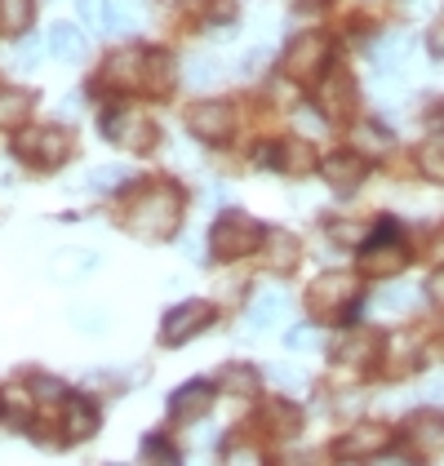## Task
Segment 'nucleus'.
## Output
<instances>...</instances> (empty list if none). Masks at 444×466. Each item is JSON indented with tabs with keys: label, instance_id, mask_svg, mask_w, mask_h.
Returning <instances> with one entry per match:
<instances>
[{
	"label": "nucleus",
	"instance_id": "1",
	"mask_svg": "<svg viewBox=\"0 0 444 466\" xmlns=\"http://www.w3.org/2000/svg\"><path fill=\"white\" fill-rule=\"evenodd\" d=\"M183 222V191L174 182H156L143 196H134V205L125 209V227L143 240H165L174 236Z\"/></svg>",
	"mask_w": 444,
	"mask_h": 466
},
{
	"label": "nucleus",
	"instance_id": "2",
	"mask_svg": "<svg viewBox=\"0 0 444 466\" xmlns=\"http://www.w3.org/2000/svg\"><path fill=\"white\" fill-rule=\"evenodd\" d=\"M9 147L32 169H58L63 160H72V134L63 125H27L9 138Z\"/></svg>",
	"mask_w": 444,
	"mask_h": 466
},
{
	"label": "nucleus",
	"instance_id": "3",
	"mask_svg": "<svg viewBox=\"0 0 444 466\" xmlns=\"http://www.w3.org/2000/svg\"><path fill=\"white\" fill-rule=\"evenodd\" d=\"M262 240H267V231L249 214H240V209H227L214 222V231H209V245H214V253H218L222 262L249 258L254 249H262Z\"/></svg>",
	"mask_w": 444,
	"mask_h": 466
},
{
	"label": "nucleus",
	"instance_id": "4",
	"mask_svg": "<svg viewBox=\"0 0 444 466\" xmlns=\"http://www.w3.org/2000/svg\"><path fill=\"white\" fill-rule=\"evenodd\" d=\"M103 138L116 143L120 151H151L156 125H151L147 111H138V107H111L103 116Z\"/></svg>",
	"mask_w": 444,
	"mask_h": 466
},
{
	"label": "nucleus",
	"instance_id": "5",
	"mask_svg": "<svg viewBox=\"0 0 444 466\" xmlns=\"http://www.w3.org/2000/svg\"><path fill=\"white\" fill-rule=\"evenodd\" d=\"M356 298H360V276H351V271H325L307 289V307L316 316H342Z\"/></svg>",
	"mask_w": 444,
	"mask_h": 466
},
{
	"label": "nucleus",
	"instance_id": "6",
	"mask_svg": "<svg viewBox=\"0 0 444 466\" xmlns=\"http://www.w3.org/2000/svg\"><path fill=\"white\" fill-rule=\"evenodd\" d=\"M214 320H218V307H214V302H205V298L183 302V307H174V311L165 316V324H160V342H165V347H183L191 338H200Z\"/></svg>",
	"mask_w": 444,
	"mask_h": 466
},
{
	"label": "nucleus",
	"instance_id": "7",
	"mask_svg": "<svg viewBox=\"0 0 444 466\" xmlns=\"http://www.w3.org/2000/svg\"><path fill=\"white\" fill-rule=\"evenodd\" d=\"M325 63H329V36H320V32H302L285 54V72L294 80H316L325 72Z\"/></svg>",
	"mask_w": 444,
	"mask_h": 466
},
{
	"label": "nucleus",
	"instance_id": "8",
	"mask_svg": "<svg viewBox=\"0 0 444 466\" xmlns=\"http://www.w3.org/2000/svg\"><path fill=\"white\" fill-rule=\"evenodd\" d=\"M316 103L329 120H347L356 111V80L347 72H329L320 76V89H316Z\"/></svg>",
	"mask_w": 444,
	"mask_h": 466
},
{
	"label": "nucleus",
	"instance_id": "9",
	"mask_svg": "<svg viewBox=\"0 0 444 466\" xmlns=\"http://www.w3.org/2000/svg\"><path fill=\"white\" fill-rule=\"evenodd\" d=\"M187 129L205 143H222L231 134V107L227 103H191L187 107Z\"/></svg>",
	"mask_w": 444,
	"mask_h": 466
},
{
	"label": "nucleus",
	"instance_id": "10",
	"mask_svg": "<svg viewBox=\"0 0 444 466\" xmlns=\"http://www.w3.org/2000/svg\"><path fill=\"white\" fill-rule=\"evenodd\" d=\"M103 427V418H98V404L94 400H85V395H67L63 400V440H89V435H98Z\"/></svg>",
	"mask_w": 444,
	"mask_h": 466
},
{
	"label": "nucleus",
	"instance_id": "11",
	"mask_svg": "<svg viewBox=\"0 0 444 466\" xmlns=\"http://www.w3.org/2000/svg\"><path fill=\"white\" fill-rule=\"evenodd\" d=\"M320 169H325V182L333 191H356L365 182V174H369V160L356 156V151H333V156H325Z\"/></svg>",
	"mask_w": 444,
	"mask_h": 466
},
{
	"label": "nucleus",
	"instance_id": "12",
	"mask_svg": "<svg viewBox=\"0 0 444 466\" xmlns=\"http://www.w3.org/2000/svg\"><path fill=\"white\" fill-rule=\"evenodd\" d=\"M209 404H214V387H209V382H187V387H178V391L169 395V413H174L178 422L205 418Z\"/></svg>",
	"mask_w": 444,
	"mask_h": 466
},
{
	"label": "nucleus",
	"instance_id": "13",
	"mask_svg": "<svg viewBox=\"0 0 444 466\" xmlns=\"http://www.w3.org/2000/svg\"><path fill=\"white\" fill-rule=\"evenodd\" d=\"M94 267H98V253L94 249H58L49 258V280L72 285L80 276H94Z\"/></svg>",
	"mask_w": 444,
	"mask_h": 466
},
{
	"label": "nucleus",
	"instance_id": "14",
	"mask_svg": "<svg viewBox=\"0 0 444 466\" xmlns=\"http://www.w3.org/2000/svg\"><path fill=\"white\" fill-rule=\"evenodd\" d=\"M405 440L422 453V458L444 453V418H436V413H418V418L405 427Z\"/></svg>",
	"mask_w": 444,
	"mask_h": 466
},
{
	"label": "nucleus",
	"instance_id": "15",
	"mask_svg": "<svg viewBox=\"0 0 444 466\" xmlns=\"http://www.w3.org/2000/svg\"><path fill=\"white\" fill-rule=\"evenodd\" d=\"M49 54L63 58V63H85L89 58V40L76 23H54L49 27Z\"/></svg>",
	"mask_w": 444,
	"mask_h": 466
},
{
	"label": "nucleus",
	"instance_id": "16",
	"mask_svg": "<svg viewBox=\"0 0 444 466\" xmlns=\"http://www.w3.org/2000/svg\"><path fill=\"white\" fill-rule=\"evenodd\" d=\"M382 351V338L378 333H351V338H342L338 347H333V360L338 364H351V369H369L373 360Z\"/></svg>",
	"mask_w": 444,
	"mask_h": 466
},
{
	"label": "nucleus",
	"instance_id": "17",
	"mask_svg": "<svg viewBox=\"0 0 444 466\" xmlns=\"http://www.w3.org/2000/svg\"><path fill=\"white\" fill-rule=\"evenodd\" d=\"M174 85H178V63H174L165 49L143 54V89H151V94H169Z\"/></svg>",
	"mask_w": 444,
	"mask_h": 466
},
{
	"label": "nucleus",
	"instance_id": "18",
	"mask_svg": "<svg viewBox=\"0 0 444 466\" xmlns=\"http://www.w3.org/2000/svg\"><path fill=\"white\" fill-rule=\"evenodd\" d=\"M360 267L369 276H396L405 267V245L400 240H378V245H369V249L360 253Z\"/></svg>",
	"mask_w": 444,
	"mask_h": 466
},
{
	"label": "nucleus",
	"instance_id": "19",
	"mask_svg": "<svg viewBox=\"0 0 444 466\" xmlns=\"http://www.w3.org/2000/svg\"><path fill=\"white\" fill-rule=\"evenodd\" d=\"M285 311H289V298H285L280 289H258V293L249 298V324H254V329L280 324L285 320Z\"/></svg>",
	"mask_w": 444,
	"mask_h": 466
},
{
	"label": "nucleus",
	"instance_id": "20",
	"mask_svg": "<svg viewBox=\"0 0 444 466\" xmlns=\"http://www.w3.org/2000/svg\"><path fill=\"white\" fill-rule=\"evenodd\" d=\"M298 240L289 231H267V240H262V262L271 267V271H294L298 262Z\"/></svg>",
	"mask_w": 444,
	"mask_h": 466
},
{
	"label": "nucleus",
	"instance_id": "21",
	"mask_svg": "<svg viewBox=\"0 0 444 466\" xmlns=\"http://www.w3.org/2000/svg\"><path fill=\"white\" fill-rule=\"evenodd\" d=\"M258 422L271 431V435H280V440H285V435H294V431L302 427V413H298L294 404H285V400H271V404H262Z\"/></svg>",
	"mask_w": 444,
	"mask_h": 466
},
{
	"label": "nucleus",
	"instance_id": "22",
	"mask_svg": "<svg viewBox=\"0 0 444 466\" xmlns=\"http://www.w3.org/2000/svg\"><path fill=\"white\" fill-rule=\"evenodd\" d=\"M405 58H409V36L405 32H391L387 40L373 45V67H378V72H400Z\"/></svg>",
	"mask_w": 444,
	"mask_h": 466
},
{
	"label": "nucleus",
	"instance_id": "23",
	"mask_svg": "<svg viewBox=\"0 0 444 466\" xmlns=\"http://www.w3.org/2000/svg\"><path fill=\"white\" fill-rule=\"evenodd\" d=\"M276 165L285 169V174H294V178H302V174H311V165H316V151H311V143H302V138H289V143L276 147Z\"/></svg>",
	"mask_w": 444,
	"mask_h": 466
},
{
	"label": "nucleus",
	"instance_id": "24",
	"mask_svg": "<svg viewBox=\"0 0 444 466\" xmlns=\"http://www.w3.org/2000/svg\"><path fill=\"white\" fill-rule=\"evenodd\" d=\"M143 27V9L134 0H107V27L103 32H116V36H129Z\"/></svg>",
	"mask_w": 444,
	"mask_h": 466
},
{
	"label": "nucleus",
	"instance_id": "25",
	"mask_svg": "<svg viewBox=\"0 0 444 466\" xmlns=\"http://www.w3.org/2000/svg\"><path fill=\"white\" fill-rule=\"evenodd\" d=\"M218 387L231 395H254L258 391V369H249V364H222Z\"/></svg>",
	"mask_w": 444,
	"mask_h": 466
},
{
	"label": "nucleus",
	"instance_id": "26",
	"mask_svg": "<svg viewBox=\"0 0 444 466\" xmlns=\"http://www.w3.org/2000/svg\"><path fill=\"white\" fill-rule=\"evenodd\" d=\"M32 27V0H0V36H23Z\"/></svg>",
	"mask_w": 444,
	"mask_h": 466
},
{
	"label": "nucleus",
	"instance_id": "27",
	"mask_svg": "<svg viewBox=\"0 0 444 466\" xmlns=\"http://www.w3.org/2000/svg\"><path fill=\"white\" fill-rule=\"evenodd\" d=\"M138 453H143V466H183V453H178V444H169L165 435H143Z\"/></svg>",
	"mask_w": 444,
	"mask_h": 466
},
{
	"label": "nucleus",
	"instance_id": "28",
	"mask_svg": "<svg viewBox=\"0 0 444 466\" xmlns=\"http://www.w3.org/2000/svg\"><path fill=\"white\" fill-rule=\"evenodd\" d=\"M391 440V431L387 427H378V422H369V427H360V431H351L342 444H347V453H356V458H365V453H378L382 444Z\"/></svg>",
	"mask_w": 444,
	"mask_h": 466
},
{
	"label": "nucleus",
	"instance_id": "29",
	"mask_svg": "<svg viewBox=\"0 0 444 466\" xmlns=\"http://www.w3.org/2000/svg\"><path fill=\"white\" fill-rule=\"evenodd\" d=\"M32 94L27 89H14V94H0V125L9 129V125H23L27 120V111H32Z\"/></svg>",
	"mask_w": 444,
	"mask_h": 466
},
{
	"label": "nucleus",
	"instance_id": "30",
	"mask_svg": "<svg viewBox=\"0 0 444 466\" xmlns=\"http://www.w3.org/2000/svg\"><path fill=\"white\" fill-rule=\"evenodd\" d=\"M107 76L116 85H143V54H116L107 63Z\"/></svg>",
	"mask_w": 444,
	"mask_h": 466
},
{
	"label": "nucleus",
	"instance_id": "31",
	"mask_svg": "<svg viewBox=\"0 0 444 466\" xmlns=\"http://www.w3.org/2000/svg\"><path fill=\"white\" fill-rule=\"evenodd\" d=\"M418 169L431 182H444V138H431V143L418 147Z\"/></svg>",
	"mask_w": 444,
	"mask_h": 466
},
{
	"label": "nucleus",
	"instance_id": "32",
	"mask_svg": "<svg viewBox=\"0 0 444 466\" xmlns=\"http://www.w3.org/2000/svg\"><path fill=\"white\" fill-rule=\"evenodd\" d=\"M218 76L222 72H218V63H214V58H205V54L187 58V85H196V89H209Z\"/></svg>",
	"mask_w": 444,
	"mask_h": 466
},
{
	"label": "nucleus",
	"instance_id": "33",
	"mask_svg": "<svg viewBox=\"0 0 444 466\" xmlns=\"http://www.w3.org/2000/svg\"><path fill=\"white\" fill-rule=\"evenodd\" d=\"M27 418H32V400L23 387H14V391L5 395V422L9 427H27Z\"/></svg>",
	"mask_w": 444,
	"mask_h": 466
},
{
	"label": "nucleus",
	"instance_id": "34",
	"mask_svg": "<svg viewBox=\"0 0 444 466\" xmlns=\"http://www.w3.org/2000/svg\"><path fill=\"white\" fill-rule=\"evenodd\" d=\"M120 182H129V169H125V165H103V169H89L85 187H94V191H116Z\"/></svg>",
	"mask_w": 444,
	"mask_h": 466
},
{
	"label": "nucleus",
	"instance_id": "35",
	"mask_svg": "<svg viewBox=\"0 0 444 466\" xmlns=\"http://www.w3.org/2000/svg\"><path fill=\"white\" fill-rule=\"evenodd\" d=\"M413 298H418V293H413L409 285H391V289H382L373 302H378L382 311H409V307H413Z\"/></svg>",
	"mask_w": 444,
	"mask_h": 466
},
{
	"label": "nucleus",
	"instance_id": "36",
	"mask_svg": "<svg viewBox=\"0 0 444 466\" xmlns=\"http://www.w3.org/2000/svg\"><path fill=\"white\" fill-rule=\"evenodd\" d=\"M267 378H271L276 387H285V391H302V387H307L302 369H289V364H267Z\"/></svg>",
	"mask_w": 444,
	"mask_h": 466
},
{
	"label": "nucleus",
	"instance_id": "37",
	"mask_svg": "<svg viewBox=\"0 0 444 466\" xmlns=\"http://www.w3.org/2000/svg\"><path fill=\"white\" fill-rule=\"evenodd\" d=\"M76 18L85 27H107V0H76Z\"/></svg>",
	"mask_w": 444,
	"mask_h": 466
},
{
	"label": "nucleus",
	"instance_id": "38",
	"mask_svg": "<svg viewBox=\"0 0 444 466\" xmlns=\"http://www.w3.org/2000/svg\"><path fill=\"white\" fill-rule=\"evenodd\" d=\"M285 347H289V351H316V347H320V333H316L311 324H298V329L285 333Z\"/></svg>",
	"mask_w": 444,
	"mask_h": 466
},
{
	"label": "nucleus",
	"instance_id": "39",
	"mask_svg": "<svg viewBox=\"0 0 444 466\" xmlns=\"http://www.w3.org/2000/svg\"><path fill=\"white\" fill-rule=\"evenodd\" d=\"M222 466H262V458H258V449H254V444H227Z\"/></svg>",
	"mask_w": 444,
	"mask_h": 466
},
{
	"label": "nucleus",
	"instance_id": "40",
	"mask_svg": "<svg viewBox=\"0 0 444 466\" xmlns=\"http://www.w3.org/2000/svg\"><path fill=\"white\" fill-rule=\"evenodd\" d=\"M329 231L338 245H360V240H365V227H360V222H333Z\"/></svg>",
	"mask_w": 444,
	"mask_h": 466
},
{
	"label": "nucleus",
	"instance_id": "41",
	"mask_svg": "<svg viewBox=\"0 0 444 466\" xmlns=\"http://www.w3.org/2000/svg\"><path fill=\"white\" fill-rule=\"evenodd\" d=\"M427 293H431V302H440V307H444V267L431 276V280H427Z\"/></svg>",
	"mask_w": 444,
	"mask_h": 466
},
{
	"label": "nucleus",
	"instance_id": "42",
	"mask_svg": "<svg viewBox=\"0 0 444 466\" xmlns=\"http://www.w3.org/2000/svg\"><path fill=\"white\" fill-rule=\"evenodd\" d=\"M431 262H436V267H444V231H436V236H431Z\"/></svg>",
	"mask_w": 444,
	"mask_h": 466
},
{
	"label": "nucleus",
	"instance_id": "43",
	"mask_svg": "<svg viewBox=\"0 0 444 466\" xmlns=\"http://www.w3.org/2000/svg\"><path fill=\"white\" fill-rule=\"evenodd\" d=\"M422 395H427V400H436V404H444V382L440 378H431V382L422 387Z\"/></svg>",
	"mask_w": 444,
	"mask_h": 466
},
{
	"label": "nucleus",
	"instance_id": "44",
	"mask_svg": "<svg viewBox=\"0 0 444 466\" xmlns=\"http://www.w3.org/2000/svg\"><path fill=\"white\" fill-rule=\"evenodd\" d=\"M262 63H267V49H254V54L245 58V72H262Z\"/></svg>",
	"mask_w": 444,
	"mask_h": 466
},
{
	"label": "nucleus",
	"instance_id": "45",
	"mask_svg": "<svg viewBox=\"0 0 444 466\" xmlns=\"http://www.w3.org/2000/svg\"><path fill=\"white\" fill-rule=\"evenodd\" d=\"M36 54H40V45H36V40H27V45H23V58H18V63H23V67H32V63H36Z\"/></svg>",
	"mask_w": 444,
	"mask_h": 466
},
{
	"label": "nucleus",
	"instance_id": "46",
	"mask_svg": "<svg viewBox=\"0 0 444 466\" xmlns=\"http://www.w3.org/2000/svg\"><path fill=\"white\" fill-rule=\"evenodd\" d=\"M431 49H436V54H444V27H436V32H431Z\"/></svg>",
	"mask_w": 444,
	"mask_h": 466
},
{
	"label": "nucleus",
	"instance_id": "47",
	"mask_svg": "<svg viewBox=\"0 0 444 466\" xmlns=\"http://www.w3.org/2000/svg\"><path fill=\"white\" fill-rule=\"evenodd\" d=\"M111 466H125V462H111Z\"/></svg>",
	"mask_w": 444,
	"mask_h": 466
}]
</instances>
